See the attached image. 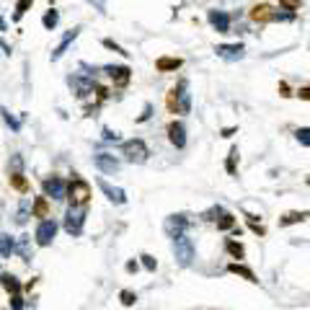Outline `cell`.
I'll return each mask as SVG.
<instances>
[{
	"instance_id": "obj_1",
	"label": "cell",
	"mask_w": 310,
	"mask_h": 310,
	"mask_svg": "<svg viewBox=\"0 0 310 310\" xmlns=\"http://www.w3.org/2000/svg\"><path fill=\"white\" fill-rule=\"evenodd\" d=\"M166 106L171 114H189L191 109V96L186 93V80H179L171 91L166 93Z\"/></svg>"
},
{
	"instance_id": "obj_2",
	"label": "cell",
	"mask_w": 310,
	"mask_h": 310,
	"mask_svg": "<svg viewBox=\"0 0 310 310\" xmlns=\"http://www.w3.org/2000/svg\"><path fill=\"white\" fill-rule=\"evenodd\" d=\"M68 199L73 207H85L88 199H91V186H88L83 179H73L68 184Z\"/></svg>"
},
{
	"instance_id": "obj_3",
	"label": "cell",
	"mask_w": 310,
	"mask_h": 310,
	"mask_svg": "<svg viewBox=\"0 0 310 310\" xmlns=\"http://www.w3.org/2000/svg\"><path fill=\"white\" fill-rule=\"evenodd\" d=\"M173 256L176 261H179V267H189L191 259H194V246H191V238L179 235V238H173Z\"/></svg>"
},
{
	"instance_id": "obj_4",
	"label": "cell",
	"mask_w": 310,
	"mask_h": 310,
	"mask_svg": "<svg viewBox=\"0 0 310 310\" xmlns=\"http://www.w3.org/2000/svg\"><path fill=\"white\" fill-rule=\"evenodd\" d=\"M122 155L129 163H145L147 161V145L142 140H127L122 145Z\"/></svg>"
},
{
	"instance_id": "obj_5",
	"label": "cell",
	"mask_w": 310,
	"mask_h": 310,
	"mask_svg": "<svg viewBox=\"0 0 310 310\" xmlns=\"http://www.w3.org/2000/svg\"><path fill=\"white\" fill-rule=\"evenodd\" d=\"M83 223H85V207H73L70 204L68 215H65V230H68L70 235H80Z\"/></svg>"
},
{
	"instance_id": "obj_6",
	"label": "cell",
	"mask_w": 310,
	"mask_h": 310,
	"mask_svg": "<svg viewBox=\"0 0 310 310\" xmlns=\"http://www.w3.org/2000/svg\"><path fill=\"white\" fill-rule=\"evenodd\" d=\"M248 18L253 21V24H269V21H277L279 18V13L269 3H256V6H251Z\"/></svg>"
},
{
	"instance_id": "obj_7",
	"label": "cell",
	"mask_w": 310,
	"mask_h": 310,
	"mask_svg": "<svg viewBox=\"0 0 310 310\" xmlns=\"http://www.w3.org/2000/svg\"><path fill=\"white\" fill-rule=\"evenodd\" d=\"M186 228H189V220H186L184 215H171V217H166V225H163V230H166L168 238H179V235H184Z\"/></svg>"
},
{
	"instance_id": "obj_8",
	"label": "cell",
	"mask_w": 310,
	"mask_h": 310,
	"mask_svg": "<svg viewBox=\"0 0 310 310\" xmlns=\"http://www.w3.org/2000/svg\"><path fill=\"white\" fill-rule=\"evenodd\" d=\"M57 235V223L55 220H41L36 228V243L39 246H52V240Z\"/></svg>"
},
{
	"instance_id": "obj_9",
	"label": "cell",
	"mask_w": 310,
	"mask_h": 310,
	"mask_svg": "<svg viewBox=\"0 0 310 310\" xmlns=\"http://www.w3.org/2000/svg\"><path fill=\"white\" fill-rule=\"evenodd\" d=\"M106 73H109V78H112V83L117 88H127L129 80H132V70L127 68V65H109Z\"/></svg>"
},
{
	"instance_id": "obj_10",
	"label": "cell",
	"mask_w": 310,
	"mask_h": 310,
	"mask_svg": "<svg viewBox=\"0 0 310 310\" xmlns=\"http://www.w3.org/2000/svg\"><path fill=\"white\" fill-rule=\"evenodd\" d=\"M44 191H47V196L60 202V199L68 196V184H65L60 176H52V179H44Z\"/></svg>"
},
{
	"instance_id": "obj_11",
	"label": "cell",
	"mask_w": 310,
	"mask_h": 310,
	"mask_svg": "<svg viewBox=\"0 0 310 310\" xmlns=\"http://www.w3.org/2000/svg\"><path fill=\"white\" fill-rule=\"evenodd\" d=\"M207 18H210V24H212V29L217 34H228L230 31V16L225 11H210Z\"/></svg>"
},
{
	"instance_id": "obj_12",
	"label": "cell",
	"mask_w": 310,
	"mask_h": 310,
	"mask_svg": "<svg viewBox=\"0 0 310 310\" xmlns=\"http://www.w3.org/2000/svg\"><path fill=\"white\" fill-rule=\"evenodd\" d=\"M168 140H171V145H176V147H186V129H184V124L181 122H171L168 124Z\"/></svg>"
},
{
	"instance_id": "obj_13",
	"label": "cell",
	"mask_w": 310,
	"mask_h": 310,
	"mask_svg": "<svg viewBox=\"0 0 310 310\" xmlns=\"http://www.w3.org/2000/svg\"><path fill=\"white\" fill-rule=\"evenodd\" d=\"M215 52L223 60H240L243 52H246V47H243V44H217Z\"/></svg>"
},
{
	"instance_id": "obj_14",
	"label": "cell",
	"mask_w": 310,
	"mask_h": 310,
	"mask_svg": "<svg viewBox=\"0 0 310 310\" xmlns=\"http://www.w3.org/2000/svg\"><path fill=\"white\" fill-rule=\"evenodd\" d=\"M70 85L75 88V96H78V98H85V96L96 88V83H93L91 78H80V75H70Z\"/></svg>"
},
{
	"instance_id": "obj_15",
	"label": "cell",
	"mask_w": 310,
	"mask_h": 310,
	"mask_svg": "<svg viewBox=\"0 0 310 310\" xmlns=\"http://www.w3.org/2000/svg\"><path fill=\"white\" fill-rule=\"evenodd\" d=\"M96 166H98L101 173H109V176L119 171V161L114 158V155H109V152H98L96 155Z\"/></svg>"
},
{
	"instance_id": "obj_16",
	"label": "cell",
	"mask_w": 310,
	"mask_h": 310,
	"mask_svg": "<svg viewBox=\"0 0 310 310\" xmlns=\"http://www.w3.org/2000/svg\"><path fill=\"white\" fill-rule=\"evenodd\" d=\"M78 34H80V26H75V29H70L68 34H65V36H62V41H60V47H57V49L52 52V62H57V60H60V57H62L65 52H68V47H70V44H73V41L78 39Z\"/></svg>"
},
{
	"instance_id": "obj_17",
	"label": "cell",
	"mask_w": 310,
	"mask_h": 310,
	"mask_svg": "<svg viewBox=\"0 0 310 310\" xmlns=\"http://www.w3.org/2000/svg\"><path fill=\"white\" fill-rule=\"evenodd\" d=\"M184 65L181 57H158L155 60V70L158 73H176Z\"/></svg>"
},
{
	"instance_id": "obj_18",
	"label": "cell",
	"mask_w": 310,
	"mask_h": 310,
	"mask_svg": "<svg viewBox=\"0 0 310 310\" xmlns=\"http://www.w3.org/2000/svg\"><path fill=\"white\" fill-rule=\"evenodd\" d=\"M98 186H101V191H104L109 199H112L114 204H124V202H127L124 191H122V189H117V186H112V184H106L104 179H98Z\"/></svg>"
},
{
	"instance_id": "obj_19",
	"label": "cell",
	"mask_w": 310,
	"mask_h": 310,
	"mask_svg": "<svg viewBox=\"0 0 310 310\" xmlns=\"http://www.w3.org/2000/svg\"><path fill=\"white\" fill-rule=\"evenodd\" d=\"M310 217V212H287L279 217V228H290V225H297V223H305V220Z\"/></svg>"
},
{
	"instance_id": "obj_20",
	"label": "cell",
	"mask_w": 310,
	"mask_h": 310,
	"mask_svg": "<svg viewBox=\"0 0 310 310\" xmlns=\"http://www.w3.org/2000/svg\"><path fill=\"white\" fill-rule=\"evenodd\" d=\"M31 217H41V220L49 217V202H47V196H36V199H34Z\"/></svg>"
},
{
	"instance_id": "obj_21",
	"label": "cell",
	"mask_w": 310,
	"mask_h": 310,
	"mask_svg": "<svg viewBox=\"0 0 310 310\" xmlns=\"http://www.w3.org/2000/svg\"><path fill=\"white\" fill-rule=\"evenodd\" d=\"M228 272H230V274H238V277H243L246 282H253V284L259 282V279H256V274H253L248 267H243V264H230V267H228Z\"/></svg>"
},
{
	"instance_id": "obj_22",
	"label": "cell",
	"mask_w": 310,
	"mask_h": 310,
	"mask_svg": "<svg viewBox=\"0 0 310 310\" xmlns=\"http://www.w3.org/2000/svg\"><path fill=\"white\" fill-rule=\"evenodd\" d=\"M0 284L6 287L8 295H18V292H21V282H18L13 274H0Z\"/></svg>"
},
{
	"instance_id": "obj_23",
	"label": "cell",
	"mask_w": 310,
	"mask_h": 310,
	"mask_svg": "<svg viewBox=\"0 0 310 310\" xmlns=\"http://www.w3.org/2000/svg\"><path fill=\"white\" fill-rule=\"evenodd\" d=\"M11 186H13L16 191H21V194H29V191H31V184L26 181L24 173H11Z\"/></svg>"
},
{
	"instance_id": "obj_24",
	"label": "cell",
	"mask_w": 310,
	"mask_h": 310,
	"mask_svg": "<svg viewBox=\"0 0 310 310\" xmlns=\"http://www.w3.org/2000/svg\"><path fill=\"white\" fill-rule=\"evenodd\" d=\"M16 251V243L11 235H0V259H8Z\"/></svg>"
},
{
	"instance_id": "obj_25",
	"label": "cell",
	"mask_w": 310,
	"mask_h": 310,
	"mask_svg": "<svg viewBox=\"0 0 310 310\" xmlns=\"http://www.w3.org/2000/svg\"><path fill=\"white\" fill-rule=\"evenodd\" d=\"M18 253H21V259H24V261L31 259V238L29 235H21L18 238Z\"/></svg>"
},
{
	"instance_id": "obj_26",
	"label": "cell",
	"mask_w": 310,
	"mask_h": 310,
	"mask_svg": "<svg viewBox=\"0 0 310 310\" xmlns=\"http://www.w3.org/2000/svg\"><path fill=\"white\" fill-rule=\"evenodd\" d=\"M225 171H228L230 176H235V173H238V147H230L228 161H225Z\"/></svg>"
},
{
	"instance_id": "obj_27",
	"label": "cell",
	"mask_w": 310,
	"mask_h": 310,
	"mask_svg": "<svg viewBox=\"0 0 310 310\" xmlns=\"http://www.w3.org/2000/svg\"><path fill=\"white\" fill-rule=\"evenodd\" d=\"M34 6V0H16V11H13V21H21L24 13Z\"/></svg>"
},
{
	"instance_id": "obj_28",
	"label": "cell",
	"mask_w": 310,
	"mask_h": 310,
	"mask_svg": "<svg viewBox=\"0 0 310 310\" xmlns=\"http://www.w3.org/2000/svg\"><path fill=\"white\" fill-rule=\"evenodd\" d=\"M225 251H228L233 259H243V256H246V248H243L238 240H228V243H225Z\"/></svg>"
},
{
	"instance_id": "obj_29",
	"label": "cell",
	"mask_w": 310,
	"mask_h": 310,
	"mask_svg": "<svg viewBox=\"0 0 310 310\" xmlns=\"http://www.w3.org/2000/svg\"><path fill=\"white\" fill-rule=\"evenodd\" d=\"M233 228H235V217L228 215V212H223V215H220V220H217V230H233Z\"/></svg>"
},
{
	"instance_id": "obj_30",
	"label": "cell",
	"mask_w": 310,
	"mask_h": 310,
	"mask_svg": "<svg viewBox=\"0 0 310 310\" xmlns=\"http://www.w3.org/2000/svg\"><path fill=\"white\" fill-rule=\"evenodd\" d=\"M57 21H60V13H57V11L52 8V11H47V13H44L41 24H44V29H49V31H52V29L57 26Z\"/></svg>"
},
{
	"instance_id": "obj_31",
	"label": "cell",
	"mask_w": 310,
	"mask_h": 310,
	"mask_svg": "<svg viewBox=\"0 0 310 310\" xmlns=\"http://www.w3.org/2000/svg\"><path fill=\"white\" fill-rule=\"evenodd\" d=\"M246 220H248V228H251L256 235H267V230H264V225L259 223V217H256V215H246Z\"/></svg>"
},
{
	"instance_id": "obj_32",
	"label": "cell",
	"mask_w": 310,
	"mask_h": 310,
	"mask_svg": "<svg viewBox=\"0 0 310 310\" xmlns=\"http://www.w3.org/2000/svg\"><path fill=\"white\" fill-rule=\"evenodd\" d=\"M8 173H24V158H21V155H13V158H11Z\"/></svg>"
},
{
	"instance_id": "obj_33",
	"label": "cell",
	"mask_w": 310,
	"mask_h": 310,
	"mask_svg": "<svg viewBox=\"0 0 310 310\" xmlns=\"http://www.w3.org/2000/svg\"><path fill=\"white\" fill-rule=\"evenodd\" d=\"M295 137H297V142H300V145L310 147V127H300V129L295 132Z\"/></svg>"
},
{
	"instance_id": "obj_34",
	"label": "cell",
	"mask_w": 310,
	"mask_h": 310,
	"mask_svg": "<svg viewBox=\"0 0 310 310\" xmlns=\"http://www.w3.org/2000/svg\"><path fill=\"white\" fill-rule=\"evenodd\" d=\"M104 47H106V49H112V52H117V55H122V57H129V52H127L124 47H119V44H117L114 39H104Z\"/></svg>"
},
{
	"instance_id": "obj_35",
	"label": "cell",
	"mask_w": 310,
	"mask_h": 310,
	"mask_svg": "<svg viewBox=\"0 0 310 310\" xmlns=\"http://www.w3.org/2000/svg\"><path fill=\"white\" fill-rule=\"evenodd\" d=\"M119 297H122V305H124V307H132V305L137 302V295H135V292H129V290H122V292H119Z\"/></svg>"
},
{
	"instance_id": "obj_36",
	"label": "cell",
	"mask_w": 310,
	"mask_h": 310,
	"mask_svg": "<svg viewBox=\"0 0 310 310\" xmlns=\"http://www.w3.org/2000/svg\"><path fill=\"white\" fill-rule=\"evenodd\" d=\"M26 220H29V202L24 199V202H21V207H18V217H16V223H18V225H24Z\"/></svg>"
},
{
	"instance_id": "obj_37",
	"label": "cell",
	"mask_w": 310,
	"mask_h": 310,
	"mask_svg": "<svg viewBox=\"0 0 310 310\" xmlns=\"http://www.w3.org/2000/svg\"><path fill=\"white\" fill-rule=\"evenodd\" d=\"M140 259H142V267H145L147 272H155V269H158V261H155L150 253H142Z\"/></svg>"
},
{
	"instance_id": "obj_38",
	"label": "cell",
	"mask_w": 310,
	"mask_h": 310,
	"mask_svg": "<svg viewBox=\"0 0 310 310\" xmlns=\"http://www.w3.org/2000/svg\"><path fill=\"white\" fill-rule=\"evenodd\" d=\"M11 310H24V297L18 295H11Z\"/></svg>"
},
{
	"instance_id": "obj_39",
	"label": "cell",
	"mask_w": 310,
	"mask_h": 310,
	"mask_svg": "<svg viewBox=\"0 0 310 310\" xmlns=\"http://www.w3.org/2000/svg\"><path fill=\"white\" fill-rule=\"evenodd\" d=\"M279 6L284 11H297L300 8V0H279Z\"/></svg>"
},
{
	"instance_id": "obj_40",
	"label": "cell",
	"mask_w": 310,
	"mask_h": 310,
	"mask_svg": "<svg viewBox=\"0 0 310 310\" xmlns=\"http://www.w3.org/2000/svg\"><path fill=\"white\" fill-rule=\"evenodd\" d=\"M104 140H106V142H117V140H119V135H117V132H112V129L106 127V129H104Z\"/></svg>"
},
{
	"instance_id": "obj_41",
	"label": "cell",
	"mask_w": 310,
	"mask_h": 310,
	"mask_svg": "<svg viewBox=\"0 0 310 310\" xmlns=\"http://www.w3.org/2000/svg\"><path fill=\"white\" fill-rule=\"evenodd\" d=\"M297 96H300L302 101H310V85H302V88H297Z\"/></svg>"
},
{
	"instance_id": "obj_42",
	"label": "cell",
	"mask_w": 310,
	"mask_h": 310,
	"mask_svg": "<svg viewBox=\"0 0 310 310\" xmlns=\"http://www.w3.org/2000/svg\"><path fill=\"white\" fill-rule=\"evenodd\" d=\"M215 215H223V207H212L210 212H204V220H217Z\"/></svg>"
},
{
	"instance_id": "obj_43",
	"label": "cell",
	"mask_w": 310,
	"mask_h": 310,
	"mask_svg": "<svg viewBox=\"0 0 310 310\" xmlns=\"http://www.w3.org/2000/svg\"><path fill=\"white\" fill-rule=\"evenodd\" d=\"M150 114H152V106L147 104V106H145V112H142V114L137 117V122H145V119H150Z\"/></svg>"
},
{
	"instance_id": "obj_44",
	"label": "cell",
	"mask_w": 310,
	"mask_h": 310,
	"mask_svg": "<svg viewBox=\"0 0 310 310\" xmlns=\"http://www.w3.org/2000/svg\"><path fill=\"white\" fill-rule=\"evenodd\" d=\"M3 114H6V122H8V124H11L13 129H18V122H16V119L11 117V112H6V109H3Z\"/></svg>"
},
{
	"instance_id": "obj_45",
	"label": "cell",
	"mask_w": 310,
	"mask_h": 310,
	"mask_svg": "<svg viewBox=\"0 0 310 310\" xmlns=\"http://www.w3.org/2000/svg\"><path fill=\"white\" fill-rule=\"evenodd\" d=\"M279 96H284V98H287V96H292V93H290V88H287V83H279Z\"/></svg>"
},
{
	"instance_id": "obj_46",
	"label": "cell",
	"mask_w": 310,
	"mask_h": 310,
	"mask_svg": "<svg viewBox=\"0 0 310 310\" xmlns=\"http://www.w3.org/2000/svg\"><path fill=\"white\" fill-rule=\"evenodd\" d=\"M137 269H140L137 261H129V264H127V272H137Z\"/></svg>"
}]
</instances>
